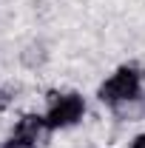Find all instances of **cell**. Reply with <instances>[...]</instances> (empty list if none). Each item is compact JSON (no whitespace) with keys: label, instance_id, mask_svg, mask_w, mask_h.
<instances>
[{"label":"cell","instance_id":"obj_1","mask_svg":"<svg viewBox=\"0 0 145 148\" xmlns=\"http://www.w3.org/2000/svg\"><path fill=\"white\" fill-rule=\"evenodd\" d=\"M142 91H145V69L137 63H122L97 86L94 97L100 106L114 111V108H122V106L140 103Z\"/></svg>","mask_w":145,"mask_h":148},{"label":"cell","instance_id":"obj_2","mask_svg":"<svg viewBox=\"0 0 145 148\" xmlns=\"http://www.w3.org/2000/svg\"><path fill=\"white\" fill-rule=\"evenodd\" d=\"M43 100H46L43 117L51 134L71 131L88 117V97L77 88H54V91H46Z\"/></svg>","mask_w":145,"mask_h":148},{"label":"cell","instance_id":"obj_3","mask_svg":"<svg viewBox=\"0 0 145 148\" xmlns=\"http://www.w3.org/2000/svg\"><path fill=\"white\" fill-rule=\"evenodd\" d=\"M49 137H51V131L46 125L43 111H20L17 120L3 134L0 148H40Z\"/></svg>","mask_w":145,"mask_h":148},{"label":"cell","instance_id":"obj_4","mask_svg":"<svg viewBox=\"0 0 145 148\" xmlns=\"http://www.w3.org/2000/svg\"><path fill=\"white\" fill-rule=\"evenodd\" d=\"M49 60H51V46L43 40V37H31L29 43H23L17 51V63L20 69H26V71H43L46 66H49Z\"/></svg>","mask_w":145,"mask_h":148},{"label":"cell","instance_id":"obj_5","mask_svg":"<svg viewBox=\"0 0 145 148\" xmlns=\"http://www.w3.org/2000/svg\"><path fill=\"white\" fill-rule=\"evenodd\" d=\"M125 148H145V131H137L131 140H128V145Z\"/></svg>","mask_w":145,"mask_h":148},{"label":"cell","instance_id":"obj_6","mask_svg":"<svg viewBox=\"0 0 145 148\" xmlns=\"http://www.w3.org/2000/svg\"><path fill=\"white\" fill-rule=\"evenodd\" d=\"M140 117L145 120V91H142V97H140Z\"/></svg>","mask_w":145,"mask_h":148}]
</instances>
